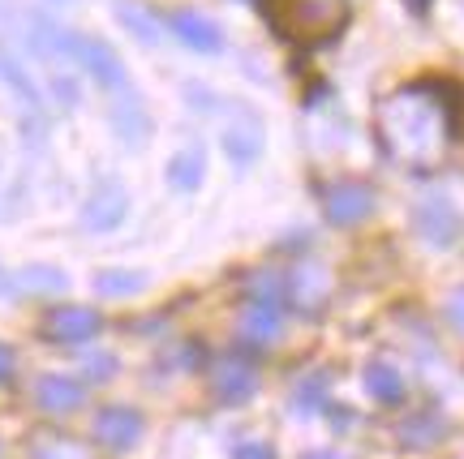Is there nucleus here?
I'll return each instance as SVG.
<instances>
[{
	"label": "nucleus",
	"mask_w": 464,
	"mask_h": 459,
	"mask_svg": "<svg viewBox=\"0 0 464 459\" xmlns=\"http://www.w3.org/2000/svg\"><path fill=\"white\" fill-rule=\"evenodd\" d=\"M263 22L288 48H323L335 43L353 22V0H258Z\"/></svg>",
	"instance_id": "nucleus-1"
},
{
	"label": "nucleus",
	"mask_w": 464,
	"mask_h": 459,
	"mask_svg": "<svg viewBox=\"0 0 464 459\" xmlns=\"http://www.w3.org/2000/svg\"><path fill=\"white\" fill-rule=\"evenodd\" d=\"M69 65H82L108 95L130 91V73L121 65V56L103 39H95V34H69Z\"/></svg>",
	"instance_id": "nucleus-2"
},
{
	"label": "nucleus",
	"mask_w": 464,
	"mask_h": 459,
	"mask_svg": "<svg viewBox=\"0 0 464 459\" xmlns=\"http://www.w3.org/2000/svg\"><path fill=\"white\" fill-rule=\"evenodd\" d=\"M39 330H44V339H52V344L78 348V344H91V339L100 335L103 318H100V310H91V305H52V310L44 313Z\"/></svg>",
	"instance_id": "nucleus-3"
},
{
	"label": "nucleus",
	"mask_w": 464,
	"mask_h": 459,
	"mask_svg": "<svg viewBox=\"0 0 464 459\" xmlns=\"http://www.w3.org/2000/svg\"><path fill=\"white\" fill-rule=\"evenodd\" d=\"M284 330V296H249L237 318V339L246 348H271Z\"/></svg>",
	"instance_id": "nucleus-4"
},
{
	"label": "nucleus",
	"mask_w": 464,
	"mask_h": 459,
	"mask_svg": "<svg viewBox=\"0 0 464 459\" xmlns=\"http://www.w3.org/2000/svg\"><path fill=\"white\" fill-rule=\"evenodd\" d=\"M130 215V194L121 181H100L91 189V197L82 202V228L86 232H112L121 228V219Z\"/></svg>",
	"instance_id": "nucleus-5"
},
{
	"label": "nucleus",
	"mask_w": 464,
	"mask_h": 459,
	"mask_svg": "<svg viewBox=\"0 0 464 459\" xmlns=\"http://www.w3.org/2000/svg\"><path fill=\"white\" fill-rule=\"evenodd\" d=\"M323 211H327L332 224L353 228V224L370 219V211H374V189L362 181H335L323 189Z\"/></svg>",
	"instance_id": "nucleus-6"
},
{
	"label": "nucleus",
	"mask_w": 464,
	"mask_h": 459,
	"mask_svg": "<svg viewBox=\"0 0 464 459\" xmlns=\"http://www.w3.org/2000/svg\"><path fill=\"white\" fill-rule=\"evenodd\" d=\"M413 228H417V236H421L426 245L448 249L451 241L460 236V215H456V206H451L443 194H430L413 211Z\"/></svg>",
	"instance_id": "nucleus-7"
},
{
	"label": "nucleus",
	"mask_w": 464,
	"mask_h": 459,
	"mask_svg": "<svg viewBox=\"0 0 464 459\" xmlns=\"http://www.w3.org/2000/svg\"><path fill=\"white\" fill-rule=\"evenodd\" d=\"M142 412L130 408V404H108V408L95 416V443L108 446V451H133L138 438H142Z\"/></svg>",
	"instance_id": "nucleus-8"
},
{
	"label": "nucleus",
	"mask_w": 464,
	"mask_h": 459,
	"mask_svg": "<svg viewBox=\"0 0 464 459\" xmlns=\"http://www.w3.org/2000/svg\"><path fill=\"white\" fill-rule=\"evenodd\" d=\"M211 391H216L219 404H246L249 395L258 391V369L246 361V357H219L211 365Z\"/></svg>",
	"instance_id": "nucleus-9"
},
{
	"label": "nucleus",
	"mask_w": 464,
	"mask_h": 459,
	"mask_svg": "<svg viewBox=\"0 0 464 459\" xmlns=\"http://www.w3.org/2000/svg\"><path fill=\"white\" fill-rule=\"evenodd\" d=\"M112 99V108H108V116H112V129L116 138L125 142V147H142L150 138V116L147 108H142V99H138V91H121V95H108Z\"/></svg>",
	"instance_id": "nucleus-10"
},
{
	"label": "nucleus",
	"mask_w": 464,
	"mask_h": 459,
	"mask_svg": "<svg viewBox=\"0 0 464 459\" xmlns=\"http://www.w3.org/2000/svg\"><path fill=\"white\" fill-rule=\"evenodd\" d=\"M284 296L297 305V310H318L327 301V271L318 263H301L284 275Z\"/></svg>",
	"instance_id": "nucleus-11"
},
{
	"label": "nucleus",
	"mask_w": 464,
	"mask_h": 459,
	"mask_svg": "<svg viewBox=\"0 0 464 459\" xmlns=\"http://www.w3.org/2000/svg\"><path fill=\"white\" fill-rule=\"evenodd\" d=\"M82 382L78 378H69V374H48V378H39L34 382V404L44 412H56V416H65V412L73 408H82Z\"/></svg>",
	"instance_id": "nucleus-12"
},
{
	"label": "nucleus",
	"mask_w": 464,
	"mask_h": 459,
	"mask_svg": "<svg viewBox=\"0 0 464 459\" xmlns=\"http://www.w3.org/2000/svg\"><path fill=\"white\" fill-rule=\"evenodd\" d=\"M172 34L181 39V43H189L194 52H219L224 48V34H219V26L211 22L207 14H194V9H181V14H172Z\"/></svg>",
	"instance_id": "nucleus-13"
},
{
	"label": "nucleus",
	"mask_w": 464,
	"mask_h": 459,
	"mask_svg": "<svg viewBox=\"0 0 464 459\" xmlns=\"http://www.w3.org/2000/svg\"><path fill=\"white\" fill-rule=\"evenodd\" d=\"M0 86L9 91V95L26 108V112H44V95H39V86H34V78L26 73V65L17 61V56H9V52L0 48Z\"/></svg>",
	"instance_id": "nucleus-14"
},
{
	"label": "nucleus",
	"mask_w": 464,
	"mask_h": 459,
	"mask_svg": "<svg viewBox=\"0 0 464 459\" xmlns=\"http://www.w3.org/2000/svg\"><path fill=\"white\" fill-rule=\"evenodd\" d=\"M224 150L237 167H249L258 155H263V129H258V116H246L224 129Z\"/></svg>",
	"instance_id": "nucleus-15"
},
{
	"label": "nucleus",
	"mask_w": 464,
	"mask_h": 459,
	"mask_svg": "<svg viewBox=\"0 0 464 459\" xmlns=\"http://www.w3.org/2000/svg\"><path fill=\"white\" fill-rule=\"evenodd\" d=\"M207 177V150L202 147H185L172 155V164H168V185L177 189V194H194Z\"/></svg>",
	"instance_id": "nucleus-16"
},
{
	"label": "nucleus",
	"mask_w": 464,
	"mask_h": 459,
	"mask_svg": "<svg viewBox=\"0 0 464 459\" xmlns=\"http://www.w3.org/2000/svg\"><path fill=\"white\" fill-rule=\"evenodd\" d=\"M365 391L374 395L379 404H400L404 399V374H400L396 365H387V361H370L365 365Z\"/></svg>",
	"instance_id": "nucleus-17"
},
{
	"label": "nucleus",
	"mask_w": 464,
	"mask_h": 459,
	"mask_svg": "<svg viewBox=\"0 0 464 459\" xmlns=\"http://www.w3.org/2000/svg\"><path fill=\"white\" fill-rule=\"evenodd\" d=\"M112 9H116V17L125 22V31L130 34H138L142 43H160V26H155V17H150L142 5H133V0H116Z\"/></svg>",
	"instance_id": "nucleus-18"
},
{
	"label": "nucleus",
	"mask_w": 464,
	"mask_h": 459,
	"mask_svg": "<svg viewBox=\"0 0 464 459\" xmlns=\"http://www.w3.org/2000/svg\"><path fill=\"white\" fill-rule=\"evenodd\" d=\"M14 283H17V288H26V292H65L69 275H61L56 266H26Z\"/></svg>",
	"instance_id": "nucleus-19"
},
{
	"label": "nucleus",
	"mask_w": 464,
	"mask_h": 459,
	"mask_svg": "<svg viewBox=\"0 0 464 459\" xmlns=\"http://www.w3.org/2000/svg\"><path fill=\"white\" fill-rule=\"evenodd\" d=\"M147 288V275H138V271H103L95 275V292L103 296H130V292H142Z\"/></svg>",
	"instance_id": "nucleus-20"
},
{
	"label": "nucleus",
	"mask_w": 464,
	"mask_h": 459,
	"mask_svg": "<svg viewBox=\"0 0 464 459\" xmlns=\"http://www.w3.org/2000/svg\"><path fill=\"white\" fill-rule=\"evenodd\" d=\"M34 459H91V455H86L73 438L52 434V438H44V443H34Z\"/></svg>",
	"instance_id": "nucleus-21"
},
{
	"label": "nucleus",
	"mask_w": 464,
	"mask_h": 459,
	"mask_svg": "<svg viewBox=\"0 0 464 459\" xmlns=\"http://www.w3.org/2000/svg\"><path fill=\"white\" fill-rule=\"evenodd\" d=\"M400 434H404L413 446L434 443V434H439V416H434V412H430V416H426V412H417L413 421H404V429H400Z\"/></svg>",
	"instance_id": "nucleus-22"
},
{
	"label": "nucleus",
	"mask_w": 464,
	"mask_h": 459,
	"mask_svg": "<svg viewBox=\"0 0 464 459\" xmlns=\"http://www.w3.org/2000/svg\"><path fill=\"white\" fill-rule=\"evenodd\" d=\"M232 459H276V446L263 443V438H249V443H241L232 451Z\"/></svg>",
	"instance_id": "nucleus-23"
},
{
	"label": "nucleus",
	"mask_w": 464,
	"mask_h": 459,
	"mask_svg": "<svg viewBox=\"0 0 464 459\" xmlns=\"http://www.w3.org/2000/svg\"><path fill=\"white\" fill-rule=\"evenodd\" d=\"M86 374L91 378H112L116 374V357H91V361H86Z\"/></svg>",
	"instance_id": "nucleus-24"
},
{
	"label": "nucleus",
	"mask_w": 464,
	"mask_h": 459,
	"mask_svg": "<svg viewBox=\"0 0 464 459\" xmlns=\"http://www.w3.org/2000/svg\"><path fill=\"white\" fill-rule=\"evenodd\" d=\"M448 318H451V327L464 335V288H456L451 292V301H448Z\"/></svg>",
	"instance_id": "nucleus-25"
},
{
	"label": "nucleus",
	"mask_w": 464,
	"mask_h": 459,
	"mask_svg": "<svg viewBox=\"0 0 464 459\" xmlns=\"http://www.w3.org/2000/svg\"><path fill=\"white\" fill-rule=\"evenodd\" d=\"M14 369H17V357H14V348L9 344H0V387L14 378Z\"/></svg>",
	"instance_id": "nucleus-26"
},
{
	"label": "nucleus",
	"mask_w": 464,
	"mask_h": 459,
	"mask_svg": "<svg viewBox=\"0 0 464 459\" xmlns=\"http://www.w3.org/2000/svg\"><path fill=\"white\" fill-rule=\"evenodd\" d=\"M301 459H344L340 451H332V446H323V451H305Z\"/></svg>",
	"instance_id": "nucleus-27"
},
{
	"label": "nucleus",
	"mask_w": 464,
	"mask_h": 459,
	"mask_svg": "<svg viewBox=\"0 0 464 459\" xmlns=\"http://www.w3.org/2000/svg\"><path fill=\"white\" fill-rule=\"evenodd\" d=\"M404 5H409V9H413V14H421V9H426V5H430V0H404Z\"/></svg>",
	"instance_id": "nucleus-28"
},
{
	"label": "nucleus",
	"mask_w": 464,
	"mask_h": 459,
	"mask_svg": "<svg viewBox=\"0 0 464 459\" xmlns=\"http://www.w3.org/2000/svg\"><path fill=\"white\" fill-rule=\"evenodd\" d=\"M5 288H9V275H5V271H0V292H5Z\"/></svg>",
	"instance_id": "nucleus-29"
}]
</instances>
